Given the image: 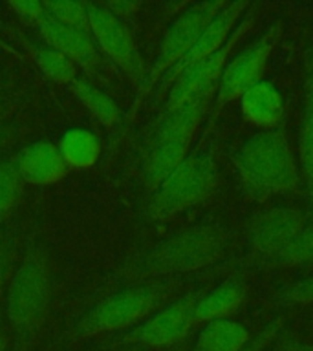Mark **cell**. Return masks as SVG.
<instances>
[{"instance_id":"obj_1","label":"cell","mask_w":313,"mask_h":351,"mask_svg":"<svg viewBox=\"0 0 313 351\" xmlns=\"http://www.w3.org/2000/svg\"><path fill=\"white\" fill-rule=\"evenodd\" d=\"M54 295V265L44 243L27 245L13 271L5 295V324L13 337V351H30L48 317Z\"/></svg>"},{"instance_id":"obj_2","label":"cell","mask_w":313,"mask_h":351,"mask_svg":"<svg viewBox=\"0 0 313 351\" xmlns=\"http://www.w3.org/2000/svg\"><path fill=\"white\" fill-rule=\"evenodd\" d=\"M236 176L249 196L264 199L301 186V170L282 126L260 130L235 154Z\"/></svg>"},{"instance_id":"obj_3","label":"cell","mask_w":313,"mask_h":351,"mask_svg":"<svg viewBox=\"0 0 313 351\" xmlns=\"http://www.w3.org/2000/svg\"><path fill=\"white\" fill-rule=\"evenodd\" d=\"M229 234L216 225H192L172 232L123 271L130 278H159L207 267L224 256Z\"/></svg>"},{"instance_id":"obj_4","label":"cell","mask_w":313,"mask_h":351,"mask_svg":"<svg viewBox=\"0 0 313 351\" xmlns=\"http://www.w3.org/2000/svg\"><path fill=\"white\" fill-rule=\"evenodd\" d=\"M216 90L200 93L178 108L159 115L141 163L143 185L152 192L189 156L192 139Z\"/></svg>"},{"instance_id":"obj_5","label":"cell","mask_w":313,"mask_h":351,"mask_svg":"<svg viewBox=\"0 0 313 351\" xmlns=\"http://www.w3.org/2000/svg\"><path fill=\"white\" fill-rule=\"evenodd\" d=\"M218 183V165L213 143L189 152L148 197L147 216L163 219L183 213L213 194Z\"/></svg>"},{"instance_id":"obj_6","label":"cell","mask_w":313,"mask_h":351,"mask_svg":"<svg viewBox=\"0 0 313 351\" xmlns=\"http://www.w3.org/2000/svg\"><path fill=\"white\" fill-rule=\"evenodd\" d=\"M174 287V282L156 280L117 291L88 309L76 322L71 335L73 339H90L95 335L137 326L163 306Z\"/></svg>"},{"instance_id":"obj_7","label":"cell","mask_w":313,"mask_h":351,"mask_svg":"<svg viewBox=\"0 0 313 351\" xmlns=\"http://www.w3.org/2000/svg\"><path fill=\"white\" fill-rule=\"evenodd\" d=\"M224 5V0L198 2V4H191L183 13H180V16L170 24L161 38L158 53L154 57L152 66L141 84L143 88L139 92V99L152 90L154 84L159 81V77H163L172 66L178 64L189 53V49L194 46L209 22L213 21Z\"/></svg>"},{"instance_id":"obj_8","label":"cell","mask_w":313,"mask_h":351,"mask_svg":"<svg viewBox=\"0 0 313 351\" xmlns=\"http://www.w3.org/2000/svg\"><path fill=\"white\" fill-rule=\"evenodd\" d=\"M253 22H255V10H247L240 19V22L235 26V29L231 32L229 38L225 40V44L218 51L209 55L207 59L198 60V62L185 68L180 75L176 77L172 84H170L161 114L178 108V106L185 104L187 101H191L192 97H196L200 93L216 90V82H218L220 75H222V71H224L225 64L229 60L231 51L236 46V43L251 29Z\"/></svg>"},{"instance_id":"obj_9","label":"cell","mask_w":313,"mask_h":351,"mask_svg":"<svg viewBox=\"0 0 313 351\" xmlns=\"http://www.w3.org/2000/svg\"><path fill=\"white\" fill-rule=\"evenodd\" d=\"M88 22H90V37H92L99 55H104L112 60L123 73L132 81H145V64L141 53L136 46V40L123 24L119 16L114 15L104 4L88 2Z\"/></svg>"},{"instance_id":"obj_10","label":"cell","mask_w":313,"mask_h":351,"mask_svg":"<svg viewBox=\"0 0 313 351\" xmlns=\"http://www.w3.org/2000/svg\"><path fill=\"white\" fill-rule=\"evenodd\" d=\"M280 37V26L275 24L266 33L251 43L249 46L238 51L235 57H229L218 82H216V95H214V114L213 117L222 112L227 103H233L247 88L262 79L268 59L273 51L275 44Z\"/></svg>"},{"instance_id":"obj_11","label":"cell","mask_w":313,"mask_h":351,"mask_svg":"<svg viewBox=\"0 0 313 351\" xmlns=\"http://www.w3.org/2000/svg\"><path fill=\"white\" fill-rule=\"evenodd\" d=\"M203 293L189 291L174 300L167 302L156 309L148 318H145L136 328L125 335L126 344L147 346V348H165L180 342L192 326H196V304Z\"/></svg>"},{"instance_id":"obj_12","label":"cell","mask_w":313,"mask_h":351,"mask_svg":"<svg viewBox=\"0 0 313 351\" xmlns=\"http://www.w3.org/2000/svg\"><path fill=\"white\" fill-rule=\"evenodd\" d=\"M308 225V216L299 208H262L251 216L247 223V241L260 262L279 254L301 234Z\"/></svg>"},{"instance_id":"obj_13","label":"cell","mask_w":313,"mask_h":351,"mask_svg":"<svg viewBox=\"0 0 313 351\" xmlns=\"http://www.w3.org/2000/svg\"><path fill=\"white\" fill-rule=\"evenodd\" d=\"M247 8H249V4H247V2H242V0L225 2L224 8L216 13V16L209 22L207 27H205L202 32V35L198 37L194 46L189 49V53H187L178 64L172 66V68L165 73V84H172V81H174L176 77L180 75L185 68H189V66L198 62V60L207 59L209 55H213L214 51H218V49L225 44V40L229 38L231 32L235 29L236 24L240 22V19L247 11Z\"/></svg>"},{"instance_id":"obj_14","label":"cell","mask_w":313,"mask_h":351,"mask_svg":"<svg viewBox=\"0 0 313 351\" xmlns=\"http://www.w3.org/2000/svg\"><path fill=\"white\" fill-rule=\"evenodd\" d=\"M35 27L46 46L57 49L76 66L93 68L99 62V51L88 32L66 26L62 22L55 21L54 16H49L46 11L38 19Z\"/></svg>"},{"instance_id":"obj_15","label":"cell","mask_w":313,"mask_h":351,"mask_svg":"<svg viewBox=\"0 0 313 351\" xmlns=\"http://www.w3.org/2000/svg\"><path fill=\"white\" fill-rule=\"evenodd\" d=\"M15 165L24 183L38 186L54 185L70 172L59 148L51 141H35L27 145L15 158Z\"/></svg>"},{"instance_id":"obj_16","label":"cell","mask_w":313,"mask_h":351,"mask_svg":"<svg viewBox=\"0 0 313 351\" xmlns=\"http://www.w3.org/2000/svg\"><path fill=\"white\" fill-rule=\"evenodd\" d=\"M240 110L251 125L262 130L279 128L284 119V97L271 81L260 79L240 95Z\"/></svg>"},{"instance_id":"obj_17","label":"cell","mask_w":313,"mask_h":351,"mask_svg":"<svg viewBox=\"0 0 313 351\" xmlns=\"http://www.w3.org/2000/svg\"><path fill=\"white\" fill-rule=\"evenodd\" d=\"M299 158L301 180L308 202L313 207V46L304 51V84H302V114L299 123Z\"/></svg>"},{"instance_id":"obj_18","label":"cell","mask_w":313,"mask_h":351,"mask_svg":"<svg viewBox=\"0 0 313 351\" xmlns=\"http://www.w3.org/2000/svg\"><path fill=\"white\" fill-rule=\"evenodd\" d=\"M247 295V285L240 276L220 282L213 289L203 293L196 304V324L211 322L218 318H229L233 313L238 311V307L244 304Z\"/></svg>"},{"instance_id":"obj_19","label":"cell","mask_w":313,"mask_h":351,"mask_svg":"<svg viewBox=\"0 0 313 351\" xmlns=\"http://www.w3.org/2000/svg\"><path fill=\"white\" fill-rule=\"evenodd\" d=\"M249 329L231 318L205 322L196 337L194 351H244L249 344Z\"/></svg>"},{"instance_id":"obj_20","label":"cell","mask_w":313,"mask_h":351,"mask_svg":"<svg viewBox=\"0 0 313 351\" xmlns=\"http://www.w3.org/2000/svg\"><path fill=\"white\" fill-rule=\"evenodd\" d=\"M60 156L70 170L90 169L101 156V141L93 132L86 128H70L60 137Z\"/></svg>"},{"instance_id":"obj_21","label":"cell","mask_w":313,"mask_h":351,"mask_svg":"<svg viewBox=\"0 0 313 351\" xmlns=\"http://www.w3.org/2000/svg\"><path fill=\"white\" fill-rule=\"evenodd\" d=\"M71 88V92L79 99V103L95 117L103 126H115L121 121V110L117 106L114 99L101 92L99 88H95L92 82H88L86 79L76 77L73 81L68 84Z\"/></svg>"},{"instance_id":"obj_22","label":"cell","mask_w":313,"mask_h":351,"mask_svg":"<svg viewBox=\"0 0 313 351\" xmlns=\"http://www.w3.org/2000/svg\"><path fill=\"white\" fill-rule=\"evenodd\" d=\"M30 49L38 70L57 84H70L77 77V66L57 49L46 44H32Z\"/></svg>"},{"instance_id":"obj_23","label":"cell","mask_w":313,"mask_h":351,"mask_svg":"<svg viewBox=\"0 0 313 351\" xmlns=\"http://www.w3.org/2000/svg\"><path fill=\"white\" fill-rule=\"evenodd\" d=\"M266 265L269 267H310L313 265V223H308L301 234L279 254L268 258Z\"/></svg>"},{"instance_id":"obj_24","label":"cell","mask_w":313,"mask_h":351,"mask_svg":"<svg viewBox=\"0 0 313 351\" xmlns=\"http://www.w3.org/2000/svg\"><path fill=\"white\" fill-rule=\"evenodd\" d=\"M24 181L16 170L15 159L0 161V223L16 207L22 196Z\"/></svg>"},{"instance_id":"obj_25","label":"cell","mask_w":313,"mask_h":351,"mask_svg":"<svg viewBox=\"0 0 313 351\" xmlns=\"http://www.w3.org/2000/svg\"><path fill=\"white\" fill-rule=\"evenodd\" d=\"M43 4L44 11L49 16H54L55 21L90 33L86 4H82V2H43Z\"/></svg>"},{"instance_id":"obj_26","label":"cell","mask_w":313,"mask_h":351,"mask_svg":"<svg viewBox=\"0 0 313 351\" xmlns=\"http://www.w3.org/2000/svg\"><path fill=\"white\" fill-rule=\"evenodd\" d=\"M15 236L13 230L0 229V289L4 287L8 278L13 274V262H15Z\"/></svg>"},{"instance_id":"obj_27","label":"cell","mask_w":313,"mask_h":351,"mask_svg":"<svg viewBox=\"0 0 313 351\" xmlns=\"http://www.w3.org/2000/svg\"><path fill=\"white\" fill-rule=\"evenodd\" d=\"M280 302L284 304H312L313 302V276L299 280L290 287L279 293Z\"/></svg>"},{"instance_id":"obj_28","label":"cell","mask_w":313,"mask_h":351,"mask_svg":"<svg viewBox=\"0 0 313 351\" xmlns=\"http://www.w3.org/2000/svg\"><path fill=\"white\" fill-rule=\"evenodd\" d=\"M10 8L16 13V16L26 24L35 26L38 19L44 15V4L43 2H35V0H21V2H10Z\"/></svg>"},{"instance_id":"obj_29","label":"cell","mask_w":313,"mask_h":351,"mask_svg":"<svg viewBox=\"0 0 313 351\" xmlns=\"http://www.w3.org/2000/svg\"><path fill=\"white\" fill-rule=\"evenodd\" d=\"M104 5H106L114 15L119 16V19L121 15H128V13H132V11L137 8L136 2H108V4Z\"/></svg>"},{"instance_id":"obj_30","label":"cell","mask_w":313,"mask_h":351,"mask_svg":"<svg viewBox=\"0 0 313 351\" xmlns=\"http://www.w3.org/2000/svg\"><path fill=\"white\" fill-rule=\"evenodd\" d=\"M10 329L8 324L4 322V318L0 317V351H13V344L10 340Z\"/></svg>"},{"instance_id":"obj_31","label":"cell","mask_w":313,"mask_h":351,"mask_svg":"<svg viewBox=\"0 0 313 351\" xmlns=\"http://www.w3.org/2000/svg\"><path fill=\"white\" fill-rule=\"evenodd\" d=\"M275 329H277V328H275V326H271V328L266 329V331H264V333L260 335V337H258L257 342H251V344H247V348L244 351H258V350H260V348H262V346L266 344V340L273 337Z\"/></svg>"}]
</instances>
